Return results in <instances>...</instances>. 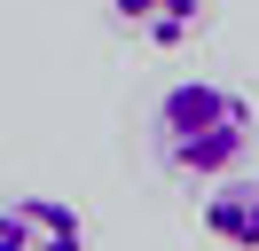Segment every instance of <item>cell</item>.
Listing matches in <instances>:
<instances>
[{
	"mask_svg": "<svg viewBox=\"0 0 259 251\" xmlns=\"http://www.w3.org/2000/svg\"><path fill=\"white\" fill-rule=\"evenodd\" d=\"M149 141H157V165L181 173V181H220L251 157L259 118L236 87H212V78H181L165 87L157 118H149Z\"/></svg>",
	"mask_w": 259,
	"mask_h": 251,
	"instance_id": "obj_1",
	"label": "cell"
},
{
	"mask_svg": "<svg viewBox=\"0 0 259 251\" xmlns=\"http://www.w3.org/2000/svg\"><path fill=\"white\" fill-rule=\"evenodd\" d=\"M0 251H87V220L63 196H8L0 204Z\"/></svg>",
	"mask_w": 259,
	"mask_h": 251,
	"instance_id": "obj_2",
	"label": "cell"
},
{
	"mask_svg": "<svg viewBox=\"0 0 259 251\" xmlns=\"http://www.w3.org/2000/svg\"><path fill=\"white\" fill-rule=\"evenodd\" d=\"M110 16L149 47H189L212 24V0H110Z\"/></svg>",
	"mask_w": 259,
	"mask_h": 251,
	"instance_id": "obj_3",
	"label": "cell"
},
{
	"mask_svg": "<svg viewBox=\"0 0 259 251\" xmlns=\"http://www.w3.org/2000/svg\"><path fill=\"white\" fill-rule=\"evenodd\" d=\"M204 228L236 251H259V173H220L204 188Z\"/></svg>",
	"mask_w": 259,
	"mask_h": 251,
	"instance_id": "obj_4",
	"label": "cell"
}]
</instances>
